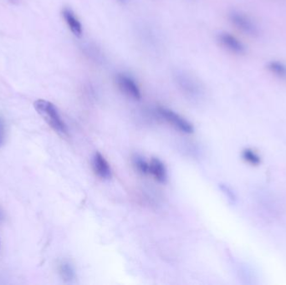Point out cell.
Wrapping results in <instances>:
<instances>
[{"instance_id": "6da1fadb", "label": "cell", "mask_w": 286, "mask_h": 285, "mask_svg": "<svg viewBox=\"0 0 286 285\" xmlns=\"http://www.w3.org/2000/svg\"><path fill=\"white\" fill-rule=\"evenodd\" d=\"M36 112L45 121V122L60 136H66L68 129L60 117L58 109L50 101L40 99L34 102Z\"/></svg>"}, {"instance_id": "7a4b0ae2", "label": "cell", "mask_w": 286, "mask_h": 285, "mask_svg": "<svg viewBox=\"0 0 286 285\" xmlns=\"http://www.w3.org/2000/svg\"><path fill=\"white\" fill-rule=\"evenodd\" d=\"M173 78L181 91L191 99H199L204 94L202 84L195 76L183 70H176Z\"/></svg>"}, {"instance_id": "3957f363", "label": "cell", "mask_w": 286, "mask_h": 285, "mask_svg": "<svg viewBox=\"0 0 286 285\" xmlns=\"http://www.w3.org/2000/svg\"><path fill=\"white\" fill-rule=\"evenodd\" d=\"M229 21L241 32L251 37L259 36V28L251 17L241 11L233 10L229 14Z\"/></svg>"}, {"instance_id": "277c9868", "label": "cell", "mask_w": 286, "mask_h": 285, "mask_svg": "<svg viewBox=\"0 0 286 285\" xmlns=\"http://www.w3.org/2000/svg\"><path fill=\"white\" fill-rule=\"evenodd\" d=\"M158 112L159 116L163 118L166 122H168L170 125H172L175 129L180 130L181 132L187 134L194 132L193 125L172 110H169L165 107H158Z\"/></svg>"}, {"instance_id": "5b68a950", "label": "cell", "mask_w": 286, "mask_h": 285, "mask_svg": "<svg viewBox=\"0 0 286 285\" xmlns=\"http://www.w3.org/2000/svg\"><path fill=\"white\" fill-rule=\"evenodd\" d=\"M116 83L122 92L126 96L136 101H139L142 98V94L139 87L131 76L125 74H118L116 76Z\"/></svg>"}, {"instance_id": "8992f818", "label": "cell", "mask_w": 286, "mask_h": 285, "mask_svg": "<svg viewBox=\"0 0 286 285\" xmlns=\"http://www.w3.org/2000/svg\"><path fill=\"white\" fill-rule=\"evenodd\" d=\"M218 41L222 46L233 54L243 55L247 51V48L242 41L229 32L218 33Z\"/></svg>"}, {"instance_id": "52a82bcc", "label": "cell", "mask_w": 286, "mask_h": 285, "mask_svg": "<svg viewBox=\"0 0 286 285\" xmlns=\"http://www.w3.org/2000/svg\"><path fill=\"white\" fill-rule=\"evenodd\" d=\"M92 167L95 175L101 179H109L112 177V170L109 163L100 152H95L93 157Z\"/></svg>"}, {"instance_id": "ba28073f", "label": "cell", "mask_w": 286, "mask_h": 285, "mask_svg": "<svg viewBox=\"0 0 286 285\" xmlns=\"http://www.w3.org/2000/svg\"><path fill=\"white\" fill-rule=\"evenodd\" d=\"M63 18L65 19L66 24L68 25L69 29L74 36L77 37H81L83 33V28H82V23L76 16V14L71 8H65L62 10Z\"/></svg>"}, {"instance_id": "9c48e42d", "label": "cell", "mask_w": 286, "mask_h": 285, "mask_svg": "<svg viewBox=\"0 0 286 285\" xmlns=\"http://www.w3.org/2000/svg\"><path fill=\"white\" fill-rule=\"evenodd\" d=\"M149 174L160 183H165L167 179L165 165L158 158H153L149 163Z\"/></svg>"}, {"instance_id": "30bf717a", "label": "cell", "mask_w": 286, "mask_h": 285, "mask_svg": "<svg viewBox=\"0 0 286 285\" xmlns=\"http://www.w3.org/2000/svg\"><path fill=\"white\" fill-rule=\"evenodd\" d=\"M266 68L274 76L286 79V65L279 60H270L266 64Z\"/></svg>"}, {"instance_id": "8fae6325", "label": "cell", "mask_w": 286, "mask_h": 285, "mask_svg": "<svg viewBox=\"0 0 286 285\" xmlns=\"http://www.w3.org/2000/svg\"><path fill=\"white\" fill-rule=\"evenodd\" d=\"M59 272L63 280L66 282H71L75 278L73 267L67 261H62L59 265Z\"/></svg>"}, {"instance_id": "7c38bea8", "label": "cell", "mask_w": 286, "mask_h": 285, "mask_svg": "<svg viewBox=\"0 0 286 285\" xmlns=\"http://www.w3.org/2000/svg\"><path fill=\"white\" fill-rule=\"evenodd\" d=\"M242 158L246 163H248L252 166H258L261 163L259 156L257 154L256 152L249 148L243 151Z\"/></svg>"}, {"instance_id": "4fadbf2b", "label": "cell", "mask_w": 286, "mask_h": 285, "mask_svg": "<svg viewBox=\"0 0 286 285\" xmlns=\"http://www.w3.org/2000/svg\"><path fill=\"white\" fill-rule=\"evenodd\" d=\"M132 163H133L134 167L139 173L142 175L149 174V163H147L143 158L139 156H136L134 157Z\"/></svg>"}, {"instance_id": "5bb4252c", "label": "cell", "mask_w": 286, "mask_h": 285, "mask_svg": "<svg viewBox=\"0 0 286 285\" xmlns=\"http://www.w3.org/2000/svg\"><path fill=\"white\" fill-rule=\"evenodd\" d=\"M221 189L224 192V194L226 195L229 202L232 203V204H235V202H236V196H235V193L233 192L231 188L226 186V185H221Z\"/></svg>"}, {"instance_id": "9a60e30c", "label": "cell", "mask_w": 286, "mask_h": 285, "mask_svg": "<svg viewBox=\"0 0 286 285\" xmlns=\"http://www.w3.org/2000/svg\"><path fill=\"white\" fill-rule=\"evenodd\" d=\"M5 140V126L3 120L0 117V147L3 144Z\"/></svg>"}, {"instance_id": "2e32d148", "label": "cell", "mask_w": 286, "mask_h": 285, "mask_svg": "<svg viewBox=\"0 0 286 285\" xmlns=\"http://www.w3.org/2000/svg\"><path fill=\"white\" fill-rule=\"evenodd\" d=\"M9 2L12 3H14V4H17V3H19V0H9Z\"/></svg>"}, {"instance_id": "e0dca14e", "label": "cell", "mask_w": 286, "mask_h": 285, "mask_svg": "<svg viewBox=\"0 0 286 285\" xmlns=\"http://www.w3.org/2000/svg\"><path fill=\"white\" fill-rule=\"evenodd\" d=\"M2 219H3V213L0 211V221L2 220Z\"/></svg>"}, {"instance_id": "ac0fdd59", "label": "cell", "mask_w": 286, "mask_h": 285, "mask_svg": "<svg viewBox=\"0 0 286 285\" xmlns=\"http://www.w3.org/2000/svg\"><path fill=\"white\" fill-rule=\"evenodd\" d=\"M119 1H120V2H122V3H125L126 0H119Z\"/></svg>"}]
</instances>
